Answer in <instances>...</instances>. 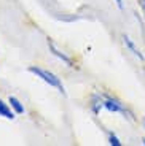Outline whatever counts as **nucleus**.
<instances>
[{"mask_svg":"<svg viewBox=\"0 0 145 146\" xmlns=\"http://www.w3.org/2000/svg\"><path fill=\"white\" fill-rule=\"evenodd\" d=\"M116 3V7H118V10L120 11H124V5H123V0H113Z\"/></svg>","mask_w":145,"mask_h":146,"instance_id":"1a4fd4ad","label":"nucleus"},{"mask_svg":"<svg viewBox=\"0 0 145 146\" xmlns=\"http://www.w3.org/2000/svg\"><path fill=\"white\" fill-rule=\"evenodd\" d=\"M142 143H144V145H145V138H144V140H142Z\"/></svg>","mask_w":145,"mask_h":146,"instance_id":"9b49d317","label":"nucleus"},{"mask_svg":"<svg viewBox=\"0 0 145 146\" xmlns=\"http://www.w3.org/2000/svg\"><path fill=\"white\" fill-rule=\"evenodd\" d=\"M8 103H10V106L13 108V111H15L16 114H22L26 111L24 105L19 102V99H18V97H15V95H10V97H8Z\"/></svg>","mask_w":145,"mask_h":146,"instance_id":"0eeeda50","label":"nucleus"},{"mask_svg":"<svg viewBox=\"0 0 145 146\" xmlns=\"http://www.w3.org/2000/svg\"><path fill=\"white\" fill-rule=\"evenodd\" d=\"M27 70H29L32 75H35L37 78H40L42 81H45L46 84H50L51 88L58 89L62 95H67V91H65L62 81L59 80V78L56 76L53 72H50V70H46V68H42V67H35V65H30Z\"/></svg>","mask_w":145,"mask_h":146,"instance_id":"f257e3e1","label":"nucleus"},{"mask_svg":"<svg viewBox=\"0 0 145 146\" xmlns=\"http://www.w3.org/2000/svg\"><path fill=\"white\" fill-rule=\"evenodd\" d=\"M104 108V103H102V92H94V94H91L89 97V110L91 113L97 116L101 113V110Z\"/></svg>","mask_w":145,"mask_h":146,"instance_id":"39448f33","label":"nucleus"},{"mask_svg":"<svg viewBox=\"0 0 145 146\" xmlns=\"http://www.w3.org/2000/svg\"><path fill=\"white\" fill-rule=\"evenodd\" d=\"M107 141H109V145H112V146H121V140L118 138L113 132H109V133H107Z\"/></svg>","mask_w":145,"mask_h":146,"instance_id":"6e6552de","label":"nucleus"},{"mask_svg":"<svg viewBox=\"0 0 145 146\" xmlns=\"http://www.w3.org/2000/svg\"><path fill=\"white\" fill-rule=\"evenodd\" d=\"M46 44H48V49H50L51 54L56 56V57H58L59 60H62V62H64L67 67H70V68H75V67H77V65H75V60H73V59L70 57V56L65 54V52L62 51L61 48H59L53 40H51V38H48V40H46Z\"/></svg>","mask_w":145,"mask_h":146,"instance_id":"7ed1b4c3","label":"nucleus"},{"mask_svg":"<svg viewBox=\"0 0 145 146\" xmlns=\"http://www.w3.org/2000/svg\"><path fill=\"white\" fill-rule=\"evenodd\" d=\"M15 111H13V108L10 106V103H5L3 100H0V116L2 117H5V119H10V121H13L15 119Z\"/></svg>","mask_w":145,"mask_h":146,"instance_id":"423d86ee","label":"nucleus"},{"mask_svg":"<svg viewBox=\"0 0 145 146\" xmlns=\"http://www.w3.org/2000/svg\"><path fill=\"white\" fill-rule=\"evenodd\" d=\"M144 129H145V119H144Z\"/></svg>","mask_w":145,"mask_h":146,"instance_id":"f8f14e48","label":"nucleus"},{"mask_svg":"<svg viewBox=\"0 0 145 146\" xmlns=\"http://www.w3.org/2000/svg\"><path fill=\"white\" fill-rule=\"evenodd\" d=\"M102 103H104V108L107 110V111H110V113H116V114H123L124 117H128V119L134 121V114H132V111H129V108H128L124 103H121L118 99H115V97H112L110 94H105V92H102Z\"/></svg>","mask_w":145,"mask_h":146,"instance_id":"f03ea898","label":"nucleus"},{"mask_svg":"<svg viewBox=\"0 0 145 146\" xmlns=\"http://www.w3.org/2000/svg\"><path fill=\"white\" fill-rule=\"evenodd\" d=\"M139 3H140V8H142V11L145 13V0H139Z\"/></svg>","mask_w":145,"mask_h":146,"instance_id":"9d476101","label":"nucleus"},{"mask_svg":"<svg viewBox=\"0 0 145 146\" xmlns=\"http://www.w3.org/2000/svg\"><path fill=\"white\" fill-rule=\"evenodd\" d=\"M121 41H123V44L126 46V49L131 52V54L134 56V57H137L140 62H145V56H144V52L140 51V48L136 44V41L131 38L129 35H126V33H123L121 35Z\"/></svg>","mask_w":145,"mask_h":146,"instance_id":"20e7f679","label":"nucleus"}]
</instances>
